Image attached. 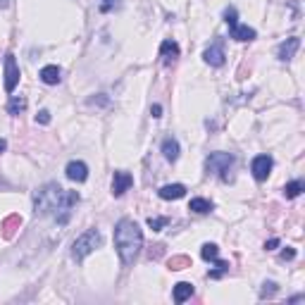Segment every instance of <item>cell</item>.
I'll list each match as a JSON object with an SVG mask.
<instances>
[{
    "label": "cell",
    "instance_id": "ac0fdd59",
    "mask_svg": "<svg viewBox=\"0 0 305 305\" xmlns=\"http://www.w3.org/2000/svg\"><path fill=\"white\" fill-rule=\"evenodd\" d=\"M188 210L196 212V215H208V212L212 210V203H210V200H205V198H191Z\"/></svg>",
    "mask_w": 305,
    "mask_h": 305
},
{
    "label": "cell",
    "instance_id": "44dd1931",
    "mask_svg": "<svg viewBox=\"0 0 305 305\" xmlns=\"http://www.w3.org/2000/svg\"><path fill=\"white\" fill-rule=\"evenodd\" d=\"M167 265H170V269H174V272H177V269H186V267H191V258H188V255H174Z\"/></svg>",
    "mask_w": 305,
    "mask_h": 305
},
{
    "label": "cell",
    "instance_id": "8fae6325",
    "mask_svg": "<svg viewBox=\"0 0 305 305\" xmlns=\"http://www.w3.org/2000/svg\"><path fill=\"white\" fill-rule=\"evenodd\" d=\"M157 196L162 198V200H179V198L186 196V186L184 184H167L157 191Z\"/></svg>",
    "mask_w": 305,
    "mask_h": 305
},
{
    "label": "cell",
    "instance_id": "3957f363",
    "mask_svg": "<svg viewBox=\"0 0 305 305\" xmlns=\"http://www.w3.org/2000/svg\"><path fill=\"white\" fill-rule=\"evenodd\" d=\"M100 243H103L100 231H98V229H88V231H84V234L74 241V246H72V258L77 260V262H81V260L86 258V255H91Z\"/></svg>",
    "mask_w": 305,
    "mask_h": 305
},
{
    "label": "cell",
    "instance_id": "30bf717a",
    "mask_svg": "<svg viewBox=\"0 0 305 305\" xmlns=\"http://www.w3.org/2000/svg\"><path fill=\"white\" fill-rule=\"evenodd\" d=\"M300 48V39L298 36H291V39H286L279 46V50H277V57L279 60H284V62H289V60H293V55H296V50Z\"/></svg>",
    "mask_w": 305,
    "mask_h": 305
},
{
    "label": "cell",
    "instance_id": "9a60e30c",
    "mask_svg": "<svg viewBox=\"0 0 305 305\" xmlns=\"http://www.w3.org/2000/svg\"><path fill=\"white\" fill-rule=\"evenodd\" d=\"M162 155L170 160V162H177V157H179V141L174 139V136H167L162 141Z\"/></svg>",
    "mask_w": 305,
    "mask_h": 305
},
{
    "label": "cell",
    "instance_id": "5bb4252c",
    "mask_svg": "<svg viewBox=\"0 0 305 305\" xmlns=\"http://www.w3.org/2000/svg\"><path fill=\"white\" fill-rule=\"evenodd\" d=\"M229 36L234 41H253L255 39V29L246 26V24H234V26H229Z\"/></svg>",
    "mask_w": 305,
    "mask_h": 305
},
{
    "label": "cell",
    "instance_id": "83f0119b",
    "mask_svg": "<svg viewBox=\"0 0 305 305\" xmlns=\"http://www.w3.org/2000/svg\"><path fill=\"white\" fill-rule=\"evenodd\" d=\"M108 98H105V95L100 93V98H88V105H108Z\"/></svg>",
    "mask_w": 305,
    "mask_h": 305
},
{
    "label": "cell",
    "instance_id": "8992f818",
    "mask_svg": "<svg viewBox=\"0 0 305 305\" xmlns=\"http://www.w3.org/2000/svg\"><path fill=\"white\" fill-rule=\"evenodd\" d=\"M272 157L269 155H255L253 157V162H251V172L253 177L258 181H265L267 177H269V172H272Z\"/></svg>",
    "mask_w": 305,
    "mask_h": 305
},
{
    "label": "cell",
    "instance_id": "e0dca14e",
    "mask_svg": "<svg viewBox=\"0 0 305 305\" xmlns=\"http://www.w3.org/2000/svg\"><path fill=\"white\" fill-rule=\"evenodd\" d=\"M191 296H193V284L179 282L174 286V300H177V303H184V300H188Z\"/></svg>",
    "mask_w": 305,
    "mask_h": 305
},
{
    "label": "cell",
    "instance_id": "6da1fadb",
    "mask_svg": "<svg viewBox=\"0 0 305 305\" xmlns=\"http://www.w3.org/2000/svg\"><path fill=\"white\" fill-rule=\"evenodd\" d=\"M81 198H79L77 191H64L62 186H57V184H46V186H41L33 191V212L36 215H57V212H62L57 222L60 224H67V219H70V210L74 205L79 203Z\"/></svg>",
    "mask_w": 305,
    "mask_h": 305
},
{
    "label": "cell",
    "instance_id": "d4e9b609",
    "mask_svg": "<svg viewBox=\"0 0 305 305\" xmlns=\"http://www.w3.org/2000/svg\"><path fill=\"white\" fill-rule=\"evenodd\" d=\"M277 293V284L274 282H267L262 284V291H260V298H272Z\"/></svg>",
    "mask_w": 305,
    "mask_h": 305
},
{
    "label": "cell",
    "instance_id": "7402d4cb",
    "mask_svg": "<svg viewBox=\"0 0 305 305\" xmlns=\"http://www.w3.org/2000/svg\"><path fill=\"white\" fill-rule=\"evenodd\" d=\"M200 255H203V260H217V255H219V248L215 246V243H203V248H200Z\"/></svg>",
    "mask_w": 305,
    "mask_h": 305
},
{
    "label": "cell",
    "instance_id": "e575fe53",
    "mask_svg": "<svg viewBox=\"0 0 305 305\" xmlns=\"http://www.w3.org/2000/svg\"><path fill=\"white\" fill-rule=\"evenodd\" d=\"M5 148H8V141H5V139H0V153H5Z\"/></svg>",
    "mask_w": 305,
    "mask_h": 305
},
{
    "label": "cell",
    "instance_id": "7a4b0ae2",
    "mask_svg": "<svg viewBox=\"0 0 305 305\" xmlns=\"http://www.w3.org/2000/svg\"><path fill=\"white\" fill-rule=\"evenodd\" d=\"M115 248L119 253L122 265H131L143 248V231L133 219L124 217L115 224Z\"/></svg>",
    "mask_w": 305,
    "mask_h": 305
},
{
    "label": "cell",
    "instance_id": "836d02e7",
    "mask_svg": "<svg viewBox=\"0 0 305 305\" xmlns=\"http://www.w3.org/2000/svg\"><path fill=\"white\" fill-rule=\"evenodd\" d=\"M103 3H105V5H103V12H108V10H110V5H112L115 0H103Z\"/></svg>",
    "mask_w": 305,
    "mask_h": 305
},
{
    "label": "cell",
    "instance_id": "cb8c5ba5",
    "mask_svg": "<svg viewBox=\"0 0 305 305\" xmlns=\"http://www.w3.org/2000/svg\"><path fill=\"white\" fill-rule=\"evenodd\" d=\"M167 222H170L167 217H150L148 219V227L153 229V231H162V227H167Z\"/></svg>",
    "mask_w": 305,
    "mask_h": 305
},
{
    "label": "cell",
    "instance_id": "4fadbf2b",
    "mask_svg": "<svg viewBox=\"0 0 305 305\" xmlns=\"http://www.w3.org/2000/svg\"><path fill=\"white\" fill-rule=\"evenodd\" d=\"M160 57H164V62H174L179 57V43L172 39H167L160 43Z\"/></svg>",
    "mask_w": 305,
    "mask_h": 305
},
{
    "label": "cell",
    "instance_id": "f546056e",
    "mask_svg": "<svg viewBox=\"0 0 305 305\" xmlns=\"http://www.w3.org/2000/svg\"><path fill=\"white\" fill-rule=\"evenodd\" d=\"M277 246H279V239H269V241L265 243V248H267V251H274Z\"/></svg>",
    "mask_w": 305,
    "mask_h": 305
},
{
    "label": "cell",
    "instance_id": "ba28073f",
    "mask_svg": "<svg viewBox=\"0 0 305 305\" xmlns=\"http://www.w3.org/2000/svg\"><path fill=\"white\" fill-rule=\"evenodd\" d=\"M64 174H67L70 181L81 184V181L88 179V167H86V162H81V160H72V162H67V167H64Z\"/></svg>",
    "mask_w": 305,
    "mask_h": 305
},
{
    "label": "cell",
    "instance_id": "d6a6232c",
    "mask_svg": "<svg viewBox=\"0 0 305 305\" xmlns=\"http://www.w3.org/2000/svg\"><path fill=\"white\" fill-rule=\"evenodd\" d=\"M300 300H305V296H293V298H289V303H300Z\"/></svg>",
    "mask_w": 305,
    "mask_h": 305
},
{
    "label": "cell",
    "instance_id": "f1b7e54d",
    "mask_svg": "<svg viewBox=\"0 0 305 305\" xmlns=\"http://www.w3.org/2000/svg\"><path fill=\"white\" fill-rule=\"evenodd\" d=\"M296 258V251L293 248H286V251H282V260H293Z\"/></svg>",
    "mask_w": 305,
    "mask_h": 305
},
{
    "label": "cell",
    "instance_id": "2e32d148",
    "mask_svg": "<svg viewBox=\"0 0 305 305\" xmlns=\"http://www.w3.org/2000/svg\"><path fill=\"white\" fill-rule=\"evenodd\" d=\"M60 67L57 64H48V67H43L41 70V81L43 84H48V86H55V84H60Z\"/></svg>",
    "mask_w": 305,
    "mask_h": 305
},
{
    "label": "cell",
    "instance_id": "277c9868",
    "mask_svg": "<svg viewBox=\"0 0 305 305\" xmlns=\"http://www.w3.org/2000/svg\"><path fill=\"white\" fill-rule=\"evenodd\" d=\"M236 157L231 155V153H210V155L205 157V170H208V174H219L222 177V181H229V170L234 167Z\"/></svg>",
    "mask_w": 305,
    "mask_h": 305
},
{
    "label": "cell",
    "instance_id": "603a6c76",
    "mask_svg": "<svg viewBox=\"0 0 305 305\" xmlns=\"http://www.w3.org/2000/svg\"><path fill=\"white\" fill-rule=\"evenodd\" d=\"M212 262H217V269H212V272L208 274L210 279H219L222 274H227V272H229V262H224V260H212Z\"/></svg>",
    "mask_w": 305,
    "mask_h": 305
},
{
    "label": "cell",
    "instance_id": "d6986e66",
    "mask_svg": "<svg viewBox=\"0 0 305 305\" xmlns=\"http://www.w3.org/2000/svg\"><path fill=\"white\" fill-rule=\"evenodd\" d=\"M24 108H26V98L24 95H12L8 103V112L10 115H19V112H24Z\"/></svg>",
    "mask_w": 305,
    "mask_h": 305
},
{
    "label": "cell",
    "instance_id": "4dcf8cb0",
    "mask_svg": "<svg viewBox=\"0 0 305 305\" xmlns=\"http://www.w3.org/2000/svg\"><path fill=\"white\" fill-rule=\"evenodd\" d=\"M150 115H153V117H162V108H160V105H153V108H150Z\"/></svg>",
    "mask_w": 305,
    "mask_h": 305
},
{
    "label": "cell",
    "instance_id": "7c38bea8",
    "mask_svg": "<svg viewBox=\"0 0 305 305\" xmlns=\"http://www.w3.org/2000/svg\"><path fill=\"white\" fill-rule=\"evenodd\" d=\"M22 227V217L19 215H10V217L3 219V224H0V229H3V239H15L17 229Z\"/></svg>",
    "mask_w": 305,
    "mask_h": 305
},
{
    "label": "cell",
    "instance_id": "ffe728a7",
    "mask_svg": "<svg viewBox=\"0 0 305 305\" xmlns=\"http://www.w3.org/2000/svg\"><path fill=\"white\" fill-rule=\"evenodd\" d=\"M303 188H305V184L300 179L291 181V184H286V186H284V196H286V198H298L300 193H303Z\"/></svg>",
    "mask_w": 305,
    "mask_h": 305
},
{
    "label": "cell",
    "instance_id": "5b68a950",
    "mask_svg": "<svg viewBox=\"0 0 305 305\" xmlns=\"http://www.w3.org/2000/svg\"><path fill=\"white\" fill-rule=\"evenodd\" d=\"M17 84H19V64H17L15 55L8 53L5 55V91L15 93Z\"/></svg>",
    "mask_w": 305,
    "mask_h": 305
},
{
    "label": "cell",
    "instance_id": "52a82bcc",
    "mask_svg": "<svg viewBox=\"0 0 305 305\" xmlns=\"http://www.w3.org/2000/svg\"><path fill=\"white\" fill-rule=\"evenodd\" d=\"M203 60L210 64V67H222V64H224V43H222V41L210 43V46L205 48Z\"/></svg>",
    "mask_w": 305,
    "mask_h": 305
},
{
    "label": "cell",
    "instance_id": "1f68e13d",
    "mask_svg": "<svg viewBox=\"0 0 305 305\" xmlns=\"http://www.w3.org/2000/svg\"><path fill=\"white\" fill-rule=\"evenodd\" d=\"M0 188H3V191H10V181H5L0 177Z\"/></svg>",
    "mask_w": 305,
    "mask_h": 305
},
{
    "label": "cell",
    "instance_id": "9c48e42d",
    "mask_svg": "<svg viewBox=\"0 0 305 305\" xmlns=\"http://www.w3.org/2000/svg\"><path fill=\"white\" fill-rule=\"evenodd\" d=\"M133 184V177L129 172H115V177H112V196L119 198V196H124L126 191L131 188Z\"/></svg>",
    "mask_w": 305,
    "mask_h": 305
},
{
    "label": "cell",
    "instance_id": "484cf974",
    "mask_svg": "<svg viewBox=\"0 0 305 305\" xmlns=\"http://www.w3.org/2000/svg\"><path fill=\"white\" fill-rule=\"evenodd\" d=\"M224 19H227L229 26H234V24H239V15H236V10H234V8H229L227 12H224Z\"/></svg>",
    "mask_w": 305,
    "mask_h": 305
},
{
    "label": "cell",
    "instance_id": "d590c367",
    "mask_svg": "<svg viewBox=\"0 0 305 305\" xmlns=\"http://www.w3.org/2000/svg\"><path fill=\"white\" fill-rule=\"evenodd\" d=\"M10 5V0H0V8H8Z\"/></svg>",
    "mask_w": 305,
    "mask_h": 305
},
{
    "label": "cell",
    "instance_id": "4316f807",
    "mask_svg": "<svg viewBox=\"0 0 305 305\" xmlns=\"http://www.w3.org/2000/svg\"><path fill=\"white\" fill-rule=\"evenodd\" d=\"M36 122H41V124H50V112H48V110H41L39 115H36Z\"/></svg>",
    "mask_w": 305,
    "mask_h": 305
}]
</instances>
